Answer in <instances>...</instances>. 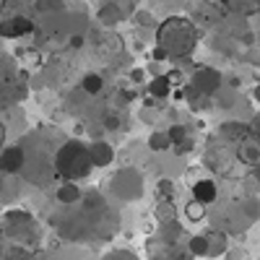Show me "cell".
I'll use <instances>...</instances> for the list:
<instances>
[{
    "mask_svg": "<svg viewBox=\"0 0 260 260\" xmlns=\"http://www.w3.org/2000/svg\"><path fill=\"white\" fill-rule=\"evenodd\" d=\"M0 242H11L6 255H16V245H24V252H31L39 242V226L26 211H8L0 216Z\"/></svg>",
    "mask_w": 260,
    "mask_h": 260,
    "instance_id": "obj_1",
    "label": "cell"
},
{
    "mask_svg": "<svg viewBox=\"0 0 260 260\" xmlns=\"http://www.w3.org/2000/svg\"><path fill=\"white\" fill-rule=\"evenodd\" d=\"M24 164H26V151L21 146H11L0 151V169L6 175H16V172L24 169Z\"/></svg>",
    "mask_w": 260,
    "mask_h": 260,
    "instance_id": "obj_6",
    "label": "cell"
},
{
    "mask_svg": "<svg viewBox=\"0 0 260 260\" xmlns=\"http://www.w3.org/2000/svg\"><path fill=\"white\" fill-rule=\"evenodd\" d=\"M57 201L60 203H65V206H76L78 201H81V190H78V185H73V180H68L60 190H57Z\"/></svg>",
    "mask_w": 260,
    "mask_h": 260,
    "instance_id": "obj_12",
    "label": "cell"
},
{
    "mask_svg": "<svg viewBox=\"0 0 260 260\" xmlns=\"http://www.w3.org/2000/svg\"><path fill=\"white\" fill-rule=\"evenodd\" d=\"M148 91H151V96H156V99L169 96V94H172V78H169V76H156L154 81H151Z\"/></svg>",
    "mask_w": 260,
    "mask_h": 260,
    "instance_id": "obj_13",
    "label": "cell"
},
{
    "mask_svg": "<svg viewBox=\"0 0 260 260\" xmlns=\"http://www.w3.org/2000/svg\"><path fill=\"white\" fill-rule=\"evenodd\" d=\"M148 146L154 148V151H164L167 146H172V141H169L167 133H154V136L148 138Z\"/></svg>",
    "mask_w": 260,
    "mask_h": 260,
    "instance_id": "obj_17",
    "label": "cell"
},
{
    "mask_svg": "<svg viewBox=\"0 0 260 260\" xmlns=\"http://www.w3.org/2000/svg\"><path fill=\"white\" fill-rule=\"evenodd\" d=\"M29 31H34V21L26 18L24 13H16L6 21H0V37L6 39H18V37H26Z\"/></svg>",
    "mask_w": 260,
    "mask_h": 260,
    "instance_id": "obj_5",
    "label": "cell"
},
{
    "mask_svg": "<svg viewBox=\"0 0 260 260\" xmlns=\"http://www.w3.org/2000/svg\"><path fill=\"white\" fill-rule=\"evenodd\" d=\"M159 45L167 50V55L185 57L198 45V29L187 18H169L159 26Z\"/></svg>",
    "mask_w": 260,
    "mask_h": 260,
    "instance_id": "obj_2",
    "label": "cell"
},
{
    "mask_svg": "<svg viewBox=\"0 0 260 260\" xmlns=\"http://www.w3.org/2000/svg\"><path fill=\"white\" fill-rule=\"evenodd\" d=\"M112 192L122 201H136L141 195V175L133 172V169H122L112 180Z\"/></svg>",
    "mask_w": 260,
    "mask_h": 260,
    "instance_id": "obj_4",
    "label": "cell"
},
{
    "mask_svg": "<svg viewBox=\"0 0 260 260\" xmlns=\"http://www.w3.org/2000/svg\"><path fill=\"white\" fill-rule=\"evenodd\" d=\"M143 78V71H133V81H141Z\"/></svg>",
    "mask_w": 260,
    "mask_h": 260,
    "instance_id": "obj_24",
    "label": "cell"
},
{
    "mask_svg": "<svg viewBox=\"0 0 260 260\" xmlns=\"http://www.w3.org/2000/svg\"><path fill=\"white\" fill-rule=\"evenodd\" d=\"M167 136H169L172 143H182V141L187 138V130H185V125H172Z\"/></svg>",
    "mask_w": 260,
    "mask_h": 260,
    "instance_id": "obj_19",
    "label": "cell"
},
{
    "mask_svg": "<svg viewBox=\"0 0 260 260\" xmlns=\"http://www.w3.org/2000/svg\"><path fill=\"white\" fill-rule=\"evenodd\" d=\"M221 136L226 138V141H245L247 138V125H240V122H226V125H221Z\"/></svg>",
    "mask_w": 260,
    "mask_h": 260,
    "instance_id": "obj_14",
    "label": "cell"
},
{
    "mask_svg": "<svg viewBox=\"0 0 260 260\" xmlns=\"http://www.w3.org/2000/svg\"><path fill=\"white\" fill-rule=\"evenodd\" d=\"M89 156H91L94 167H107L112 161V148L107 143H102V141H96L94 146H89Z\"/></svg>",
    "mask_w": 260,
    "mask_h": 260,
    "instance_id": "obj_11",
    "label": "cell"
},
{
    "mask_svg": "<svg viewBox=\"0 0 260 260\" xmlns=\"http://www.w3.org/2000/svg\"><path fill=\"white\" fill-rule=\"evenodd\" d=\"M185 216H187L190 221H201L203 216H206V203H201V201L192 198V201L185 206Z\"/></svg>",
    "mask_w": 260,
    "mask_h": 260,
    "instance_id": "obj_16",
    "label": "cell"
},
{
    "mask_svg": "<svg viewBox=\"0 0 260 260\" xmlns=\"http://www.w3.org/2000/svg\"><path fill=\"white\" fill-rule=\"evenodd\" d=\"M252 96H255V102L260 104V86H255V91H252Z\"/></svg>",
    "mask_w": 260,
    "mask_h": 260,
    "instance_id": "obj_23",
    "label": "cell"
},
{
    "mask_svg": "<svg viewBox=\"0 0 260 260\" xmlns=\"http://www.w3.org/2000/svg\"><path fill=\"white\" fill-rule=\"evenodd\" d=\"M81 45H83L81 37H73V39H71V47H81Z\"/></svg>",
    "mask_w": 260,
    "mask_h": 260,
    "instance_id": "obj_22",
    "label": "cell"
},
{
    "mask_svg": "<svg viewBox=\"0 0 260 260\" xmlns=\"http://www.w3.org/2000/svg\"><path fill=\"white\" fill-rule=\"evenodd\" d=\"M226 11L237 16H257L260 13V0H221Z\"/></svg>",
    "mask_w": 260,
    "mask_h": 260,
    "instance_id": "obj_9",
    "label": "cell"
},
{
    "mask_svg": "<svg viewBox=\"0 0 260 260\" xmlns=\"http://www.w3.org/2000/svg\"><path fill=\"white\" fill-rule=\"evenodd\" d=\"M151 55H154V60H167L169 55H167V50L159 45V47H154V52H151Z\"/></svg>",
    "mask_w": 260,
    "mask_h": 260,
    "instance_id": "obj_21",
    "label": "cell"
},
{
    "mask_svg": "<svg viewBox=\"0 0 260 260\" xmlns=\"http://www.w3.org/2000/svg\"><path fill=\"white\" fill-rule=\"evenodd\" d=\"M216 195H219V187H216L213 180H198V182L192 185V198L206 203V206L216 201Z\"/></svg>",
    "mask_w": 260,
    "mask_h": 260,
    "instance_id": "obj_8",
    "label": "cell"
},
{
    "mask_svg": "<svg viewBox=\"0 0 260 260\" xmlns=\"http://www.w3.org/2000/svg\"><path fill=\"white\" fill-rule=\"evenodd\" d=\"M219 83H221V76L211 71V68H203V71H195V78H192V86L198 94H213L219 91Z\"/></svg>",
    "mask_w": 260,
    "mask_h": 260,
    "instance_id": "obj_7",
    "label": "cell"
},
{
    "mask_svg": "<svg viewBox=\"0 0 260 260\" xmlns=\"http://www.w3.org/2000/svg\"><path fill=\"white\" fill-rule=\"evenodd\" d=\"M247 138H252V141L260 146V115H257V117H255V120L247 125Z\"/></svg>",
    "mask_w": 260,
    "mask_h": 260,
    "instance_id": "obj_20",
    "label": "cell"
},
{
    "mask_svg": "<svg viewBox=\"0 0 260 260\" xmlns=\"http://www.w3.org/2000/svg\"><path fill=\"white\" fill-rule=\"evenodd\" d=\"M81 86H83V91L86 94H99L102 89H104V78L99 76V73H89V76H86L83 81H81Z\"/></svg>",
    "mask_w": 260,
    "mask_h": 260,
    "instance_id": "obj_15",
    "label": "cell"
},
{
    "mask_svg": "<svg viewBox=\"0 0 260 260\" xmlns=\"http://www.w3.org/2000/svg\"><path fill=\"white\" fill-rule=\"evenodd\" d=\"M190 252H192V255H206V252H208L206 237H192V240H190Z\"/></svg>",
    "mask_w": 260,
    "mask_h": 260,
    "instance_id": "obj_18",
    "label": "cell"
},
{
    "mask_svg": "<svg viewBox=\"0 0 260 260\" xmlns=\"http://www.w3.org/2000/svg\"><path fill=\"white\" fill-rule=\"evenodd\" d=\"M237 159H240L242 164H250V167L260 164V148H257V143H255V141L250 143V138L240 141V148H237Z\"/></svg>",
    "mask_w": 260,
    "mask_h": 260,
    "instance_id": "obj_10",
    "label": "cell"
},
{
    "mask_svg": "<svg viewBox=\"0 0 260 260\" xmlns=\"http://www.w3.org/2000/svg\"><path fill=\"white\" fill-rule=\"evenodd\" d=\"M91 156H89V148L78 141H71L65 143L57 156H55V169H57V177L62 180H83L86 175L91 172Z\"/></svg>",
    "mask_w": 260,
    "mask_h": 260,
    "instance_id": "obj_3",
    "label": "cell"
},
{
    "mask_svg": "<svg viewBox=\"0 0 260 260\" xmlns=\"http://www.w3.org/2000/svg\"><path fill=\"white\" fill-rule=\"evenodd\" d=\"M255 177H257V182H260V164H255Z\"/></svg>",
    "mask_w": 260,
    "mask_h": 260,
    "instance_id": "obj_25",
    "label": "cell"
}]
</instances>
